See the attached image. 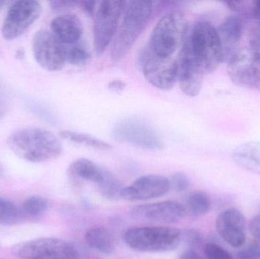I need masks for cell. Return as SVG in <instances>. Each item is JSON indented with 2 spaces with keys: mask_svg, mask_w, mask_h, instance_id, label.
<instances>
[{
  "mask_svg": "<svg viewBox=\"0 0 260 259\" xmlns=\"http://www.w3.org/2000/svg\"><path fill=\"white\" fill-rule=\"evenodd\" d=\"M7 144L14 154L24 161L43 163L56 159L62 154L59 138L50 131L41 128L19 129L11 134Z\"/></svg>",
  "mask_w": 260,
  "mask_h": 259,
  "instance_id": "1",
  "label": "cell"
},
{
  "mask_svg": "<svg viewBox=\"0 0 260 259\" xmlns=\"http://www.w3.org/2000/svg\"><path fill=\"white\" fill-rule=\"evenodd\" d=\"M153 2L125 3L123 18L111 44V59L121 60L130 51L151 18Z\"/></svg>",
  "mask_w": 260,
  "mask_h": 259,
  "instance_id": "2",
  "label": "cell"
},
{
  "mask_svg": "<svg viewBox=\"0 0 260 259\" xmlns=\"http://www.w3.org/2000/svg\"><path fill=\"white\" fill-rule=\"evenodd\" d=\"M186 17L180 12H170L159 19L151 31L148 47L154 54L172 57L187 38Z\"/></svg>",
  "mask_w": 260,
  "mask_h": 259,
  "instance_id": "3",
  "label": "cell"
},
{
  "mask_svg": "<svg viewBox=\"0 0 260 259\" xmlns=\"http://www.w3.org/2000/svg\"><path fill=\"white\" fill-rule=\"evenodd\" d=\"M186 44L205 73H213L224 62L217 28L209 21L196 22L186 38Z\"/></svg>",
  "mask_w": 260,
  "mask_h": 259,
  "instance_id": "4",
  "label": "cell"
},
{
  "mask_svg": "<svg viewBox=\"0 0 260 259\" xmlns=\"http://www.w3.org/2000/svg\"><path fill=\"white\" fill-rule=\"evenodd\" d=\"M181 240L180 230L164 226L136 227L123 236L129 248L142 252H170L178 247Z\"/></svg>",
  "mask_w": 260,
  "mask_h": 259,
  "instance_id": "5",
  "label": "cell"
},
{
  "mask_svg": "<svg viewBox=\"0 0 260 259\" xmlns=\"http://www.w3.org/2000/svg\"><path fill=\"white\" fill-rule=\"evenodd\" d=\"M68 173L73 179L96 184L102 196L110 200L117 199L123 189L111 172L86 158L73 161L69 167Z\"/></svg>",
  "mask_w": 260,
  "mask_h": 259,
  "instance_id": "6",
  "label": "cell"
},
{
  "mask_svg": "<svg viewBox=\"0 0 260 259\" xmlns=\"http://www.w3.org/2000/svg\"><path fill=\"white\" fill-rule=\"evenodd\" d=\"M12 252L21 259H79L76 248L54 237H43L14 246Z\"/></svg>",
  "mask_w": 260,
  "mask_h": 259,
  "instance_id": "7",
  "label": "cell"
},
{
  "mask_svg": "<svg viewBox=\"0 0 260 259\" xmlns=\"http://www.w3.org/2000/svg\"><path fill=\"white\" fill-rule=\"evenodd\" d=\"M125 2L102 1L94 14V45L97 55L103 54L112 44L118 29Z\"/></svg>",
  "mask_w": 260,
  "mask_h": 259,
  "instance_id": "8",
  "label": "cell"
},
{
  "mask_svg": "<svg viewBox=\"0 0 260 259\" xmlns=\"http://www.w3.org/2000/svg\"><path fill=\"white\" fill-rule=\"evenodd\" d=\"M140 63L144 77L152 86L164 91L175 86L178 79L177 60L157 56L146 47L141 55Z\"/></svg>",
  "mask_w": 260,
  "mask_h": 259,
  "instance_id": "9",
  "label": "cell"
},
{
  "mask_svg": "<svg viewBox=\"0 0 260 259\" xmlns=\"http://www.w3.org/2000/svg\"><path fill=\"white\" fill-rule=\"evenodd\" d=\"M112 135L117 141L150 151L165 147L163 140L149 125L136 119H126L114 126Z\"/></svg>",
  "mask_w": 260,
  "mask_h": 259,
  "instance_id": "10",
  "label": "cell"
},
{
  "mask_svg": "<svg viewBox=\"0 0 260 259\" xmlns=\"http://www.w3.org/2000/svg\"><path fill=\"white\" fill-rule=\"evenodd\" d=\"M42 6L35 0H19L9 7L2 26V36L11 41L19 38L42 14Z\"/></svg>",
  "mask_w": 260,
  "mask_h": 259,
  "instance_id": "11",
  "label": "cell"
},
{
  "mask_svg": "<svg viewBox=\"0 0 260 259\" xmlns=\"http://www.w3.org/2000/svg\"><path fill=\"white\" fill-rule=\"evenodd\" d=\"M227 71L236 86L252 90L260 87V60L249 48L238 49L228 59Z\"/></svg>",
  "mask_w": 260,
  "mask_h": 259,
  "instance_id": "12",
  "label": "cell"
},
{
  "mask_svg": "<svg viewBox=\"0 0 260 259\" xmlns=\"http://www.w3.org/2000/svg\"><path fill=\"white\" fill-rule=\"evenodd\" d=\"M32 50L38 65L47 71H60L67 62L65 46L48 30H40L35 33Z\"/></svg>",
  "mask_w": 260,
  "mask_h": 259,
  "instance_id": "13",
  "label": "cell"
},
{
  "mask_svg": "<svg viewBox=\"0 0 260 259\" xmlns=\"http://www.w3.org/2000/svg\"><path fill=\"white\" fill-rule=\"evenodd\" d=\"M186 214V208L172 200L136 205L130 211L134 220L154 223H177L183 220Z\"/></svg>",
  "mask_w": 260,
  "mask_h": 259,
  "instance_id": "14",
  "label": "cell"
},
{
  "mask_svg": "<svg viewBox=\"0 0 260 259\" xmlns=\"http://www.w3.org/2000/svg\"><path fill=\"white\" fill-rule=\"evenodd\" d=\"M178 79L180 89L189 97H196L203 87L205 71L191 53L186 40L180 50L177 59Z\"/></svg>",
  "mask_w": 260,
  "mask_h": 259,
  "instance_id": "15",
  "label": "cell"
},
{
  "mask_svg": "<svg viewBox=\"0 0 260 259\" xmlns=\"http://www.w3.org/2000/svg\"><path fill=\"white\" fill-rule=\"evenodd\" d=\"M171 190L169 179L157 174L145 175L128 187H123L120 197L129 202H142L157 199Z\"/></svg>",
  "mask_w": 260,
  "mask_h": 259,
  "instance_id": "16",
  "label": "cell"
},
{
  "mask_svg": "<svg viewBox=\"0 0 260 259\" xmlns=\"http://www.w3.org/2000/svg\"><path fill=\"white\" fill-rule=\"evenodd\" d=\"M217 232L223 240L234 248H241L247 240V220L241 211L229 208L218 214L215 222Z\"/></svg>",
  "mask_w": 260,
  "mask_h": 259,
  "instance_id": "17",
  "label": "cell"
},
{
  "mask_svg": "<svg viewBox=\"0 0 260 259\" xmlns=\"http://www.w3.org/2000/svg\"><path fill=\"white\" fill-rule=\"evenodd\" d=\"M50 28L53 34L64 46L79 43L84 32L83 24L80 18L71 13L62 14L53 18Z\"/></svg>",
  "mask_w": 260,
  "mask_h": 259,
  "instance_id": "18",
  "label": "cell"
},
{
  "mask_svg": "<svg viewBox=\"0 0 260 259\" xmlns=\"http://www.w3.org/2000/svg\"><path fill=\"white\" fill-rule=\"evenodd\" d=\"M222 48L223 59L227 60L238 50L242 39L244 24L237 15H229L217 28Z\"/></svg>",
  "mask_w": 260,
  "mask_h": 259,
  "instance_id": "19",
  "label": "cell"
},
{
  "mask_svg": "<svg viewBox=\"0 0 260 259\" xmlns=\"http://www.w3.org/2000/svg\"><path fill=\"white\" fill-rule=\"evenodd\" d=\"M232 156L238 166L260 176V141L239 144L234 149Z\"/></svg>",
  "mask_w": 260,
  "mask_h": 259,
  "instance_id": "20",
  "label": "cell"
},
{
  "mask_svg": "<svg viewBox=\"0 0 260 259\" xmlns=\"http://www.w3.org/2000/svg\"><path fill=\"white\" fill-rule=\"evenodd\" d=\"M87 245L95 252L111 255L114 250V240L109 230L102 227L91 228L85 236Z\"/></svg>",
  "mask_w": 260,
  "mask_h": 259,
  "instance_id": "21",
  "label": "cell"
},
{
  "mask_svg": "<svg viewBox=\"0 0 260 259\" xmlns=\"http://www.w3.org/2000/svg\"><path fill=\"white\" fill-rule=\"evenodd\" d=\"M59 136L75 144H83V145L99 149V150L108 151L112 149V146L109 143L87 134L63 130L59 132Z\"/></svg>",
  "mask_w": 260,
  "mask_h": 259,
  "instance_id": "22",
  "label": "cell"
},
{
  "mask_svg": "<svg viewBox=\"0 0 260 259\" xmlns=\"http://www.w3.org/2000/svg\"><path fill=\"white\" fill-rule=\"evenodd\" d=\"M212 206L210 198L204 192L196 191L191 193L186 201V212L195 217H202L209 212Z\"/></svg>",
  "mask_w": 260,
  "mask_h": 259,
  "instance_id": "23",
  "label": "cell"
},
{
  "mask_svg": "<svg viewBox=\"0 0 260 259\" xmlns=\"http://www.w3.org/2000/svg\"><path fill=\"white\" fill-rule=\"evenodd\" d=\"M21 210L9 199L0 197V226H12L19 221Z\"/></svg>",
  "mask_w": 260,
  "mask_h": 259,
  "instance_id": "24",
  "label": "cell"
},
{
  "mask_svg": "<svg viewBox=\"0 0 260 259\" xmlns=\"http://www.w3.org/2000/svg\"><path fill=\"white\" fill-rule=\"evenodd\" d=\"M66 57L67 62L79 66L84 65L89 60L91 53L86 44L79 41L77 44L66 47Z\"/></svg>",
  "mask_w": 260,
  "mask_h": 259,
  "instance_id": "25",
  "label": "cell"
},
{
  "mask_svg": "<svg viewBox=\"0 0 260 259\" xmlns=\"http://www.w3.org/2000/svg\"><path fill=\"white\" fill-rule=\"evenodd\" d=\"M48 208V202L41 196H33L27 198L21 205V216L37 217L42 215Z\"/></svg>",
  "mask_w": 260,
  "mask_h": 259,
  "instance_id": "26",
  "label": "cell"
},
{
  "mask_svg": "<svg viewBox=\"0 0 260 259\" xmlns=\"http://www.w3.org/2000/svg\"><path fill=\"white\" fill-rule=\"evenodd\" d=\"M204 254L207 259H233L229 251L215 243H207L204 246Z\"/></svg>",
  "mask_w": 260,
  "mask_h": 259,
  "instance_id": "27",
  "label": "cell"
},
{
  "mask_svg": "<svg viewBox=\"0 0 260 259\" xmlns=\"http://www.w3.org/2000/svg\"><path fill=\"white\" fill-rule=\"evenodd\" d=\"M170 180L171 189L178 193L186 191L190 186L189 177L183 172H177L171 176Z\"/></svg>",
  "mask_w": 260,
  "mask_h": 259,
  "instance_id": "28",
  "label": "cell"
},
{
  "mask_svg": "<svg viewBox=\"0 0 260 259\" xmlns=\"http://www.w3.org/2000/svg\"><path fill=\"white\" fill-rule=\"evenodd\" d=\"M240 259H260V241L254 240L238 252Z\"/></svg>",
  "mask_w": 260,
  "mask_h": 259,
  "instance_id": "29",
  "label": "cell"
},
{
  "mask_svg": "<svg viewBox=\"0 0 260 259\" xmlns=\"http://www.w3.org/2000/svg\"><path fill=\"white\" fill-rule=\"evenodd\" d=\"M10 95L4 82L0 79V121L6 117L10 108Z\"/></svg>",
  "mask_w": 260,
  "mask_h": 259,
  "instance_id": "30",
  "label": "cell"
},
{
  "mask_svg": "<svg viewBox=\"0 0 260 259\" xmlns=\"http://www.w3.org/2000/svg\"><path fill=\"white\" fill-rule=\"evenodd\" d=\"M248 48L260 60V23L252 29Z\"/></svg>",
  "mask_w": 260,
  "mask_h": 259,
  "instance_id": "31",
  "label": "cell"
},
{
  "mask_svg": "<svg viewBox=\"0 0 260 259\" xmlns=\"http://www.w3.org/2000/svg\"><path fill=\"white\" fill-rule=\"evenodd\" d=\"M182 237H184L185 242L190 249H193L203 243L201 234L196 230H187L185 231L184 234H182Z\"/></svg>",
  "mask_w": 260,
  "mask_h": 259,
  "instance_id": "32",
  "label": "cell"
},
{
  "mask_svg": "<svg viewBox=\"0 0 260 259\" xmlns=\"http://www.w3.org/2000/svg\"><path fill=\"white\" fill-rule=\"evenodd\" d=\"M77 1H52L50 7L54 12H64L73 8L78 7Z\"/></svg>",
  "mask_w": 260,
  "mask_h": 259,
  "instance_id": "33",
  "label": "cell"
},
{
  "mask_svg": "<svg viewBox=\"0 0 260 259\" xmlns=\"http://www.w3.org/2000/svg\"><path fill=\"white\" fill-rule=\"evenodd\" d=\"M250 234L253 236V239L260 241V215L253 217L250 222Z\"/></svg>",
  "mask_w": 260,
  "mask_h": 259,
  "instance_id": "34",
  "label": "cell"
},
{
  "mask_svg": "<svg viewBox=\"0 0 260 259\" xmlns=\"http://www.w3.org/2000/svg\"><path fill=\"white\" fill-rule=\"evenodd\" d=\"M78 7L80 8L87 15H91L95 14L96 3L93 1H80L78 3Z\"/></svg>",
  "mask_w": 260,
  "mask_h": 259,
  "instance_id": "35",
  "label": "cell"
},
{
  "mask_svg": "<svg viewBox=\"0 0 260 259\" xmlns=\"http://www.w3.org/2000/svg\"><path fill=\"white\" fill-rule=\"evenodd\" d=\"M250 13L253 18L260 21V0L251 2Z\"/></svg>",
  "mask_w": 260,
  "mask_h": 259,
  "instance_id": "36",
  "label": "cell"
},
{
  "mask_svg": "<svg viewBox=\"0 0 260 259\" xmlns=\"http://www.w3.org/2000/svg\"><path fill=\"white\" fill-rule=\"evenodd\" d=\"M126 84L123 81L120 80L112 81L108 85L109 89L114 91H123L125 88H126Z\"/></svg>",
  "mask_w": 260,
  "mask_h": 259,
  "instance_id": "37",
  "label": "cell"
},
{
  "mask_svg": "<svg viewBox=\"0 0 260 259\" xmlns=\"http://www.w3.org/2000/svg\"><path fill=\"white\" fill-rule=\"evenodd\" d=\"M180 259H203V258L195 249H189L181 254Z\"/></svg>",
  "mask_w": 260,
  "mask_h": 259,
  "instance_id": "38",
  "label": "cell"
},
{
  "mask_svg": "<svg viewBox=\"0 0 260 259\" xmlns=\"http://www.w3.org/2000/svg\"><path fill=\"white\" fill-rule=\"evenodd\" d=\"M4 169H3V166H2L1 164H0V178L3 177V176H4Z\"/></svg>",
  "mask_w": 260,
  "mask_h": 259,
  "instance_id": "39",
  "label": "cell"
}]
</instances>
